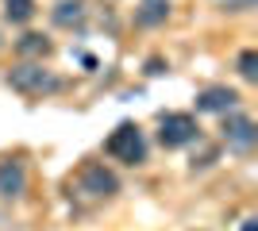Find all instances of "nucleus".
<instances>
[{
  "label": "nucleus",
  "instance_id": "ddd939ff",
  "mask_svg": "<svg viewBox=\"0 0 258 231\" xmlns=\"http://www.w3.org/2000/svg\"><path fill=\"white\" fill-rule=\"evenodd\" d=\"M243 231H258V220L250 216V220H243Z\"/></svg>",
  "mask_w": 258,
  "mask_h": 231
},
{
  "label": "nucleus",
  "instance_id": "20e7f679",
  "mask_svg": "<svg viewBox=\"0 0 258 231\" xmlns=\"http://www.w3.org/2000/svg\"><path fill=\"white\" fill-rule=\"evenodd\" d=\"M119 189V181H116V174L112 170H104L100 162H89L85 170H81V193H89V197H112Z\"/></svg>",
  "mask_w": 258,
  "mask_h": 231
},
{
  "label": "nucleus",
  "instance_id": "f03ea898",
  "mask_svg": "<svg viewBox=\"0 0 258 231\" xmlns=\"http://www.w3.org/2000/svg\"><path fill=\"white\" fill-rule=\"evenodd\" d=\"M104 150L112 154V158H119V162H127V166H139L143 158H147V139H143V131L135 123H119L116 131L108 135Z\"/></svg>",
  "mask_w": 258,
  "mask_h": 231
},
{
  "label": "nucleus",
  "instance_id": "0eeeda50",
  "mask_svg": "<svg viewBox=\"0 0 258 231\" xmlns=\"http://www.w3.org/2000/svg\"><path fill=\"white\" fill-rule=\"evenodd\" d=\"M224 139H227V146H235V150H250V146H254V123H250L247 116L231 112L224 120Z\"/></svg>",
  "mask_w": 258,
  "mask_h": 231
},
{
  "label": "nucleus",
  "instance_id": "f257e3e1",
  "mask_svg": "<svg viewBox=\"0 0 258 231\" xmlns=\"http://www.w3.org/2000/svg\"><path fill=\"white\" fill-rule=\"evenodd\" d=\"M8 85L23 97H50V93L62 89V77H54L43 62H23L8 73Z\"/></svg>",
  "mask_w": 258,
  "mask_h": 231
},
{
  "label": "nucleus",
  "instance_id": "9b49d317",
  "mask_svg": "<svg viewBox=\"0 0 258 231\" xmlns=\"http://www.w3.org/2000/svg\"><path fill=\"white\" fill-rule=\"evenodd\" d=\"M16 46H20V54H46L50 50V43H46L43 35H23Z\"/></svg>",
  "mask_w": 258,
  "mask_h": 231
},
{
  "label": "nucleus",
  "instance_id": "7ed1b4c3",
  "mask_svg": "<svg viewBox=\"0 0 258 231\" xmlns=\"http://www.w3.org/2000/svg\"><path fill=\"white\" fill-rule=\"evenodd\" d=\"M162 146H189L193 139H201V127L189 112H170V116H162V131H158Z\"/></svg>",
  "mask_w": 258,
  "mask_h": 231
},
{
  "label": "nucleus",
  "instance_id": "6e6552de",
  "mask_svg": "<svg viewBox=\"0 0 258 231\" xmlns=\"http://www.w3.org/2000/svg\"><path fill=\"white\" fill-rule=\"evenodd\" d=\"M166 16H170V0H139V8H135L139 27H158L166 23Z\"/></svg>",
  "mask_w": 258,
  "mask_h": 231
},
{
  "label": "nucleus",
  "instance_id": "1a4fd4ad",
  "mask_svg": "<svg viewBox=\"0 0 258 231\" xmlns=\"http://www.w3.org/2000/svg\"><path fill=\"white\" fill-rule=\"evenodd\" d=\"M50 20L58 27H81L85 23V0H62V4H54Z\"/></svg>",
  "mask_w": 258,
  "mask_h": 231
},
{
  "label": "nucleus",
  "instance_id": "39448f33",
  "mask_svg": "<svg viewBox=\"0 0 258 231\" xmlns=\"http://www.w3.org/2000/svg\"><path fill=\"white\" fill-rule=\"evenodd\" d=\"M235 104H239V93L235 89H227V85H212V89H205V93H197V108L201 112H235Z\"/></svg>",
  "mask_w": 258,
  "mask_h": 231
},
{
  "label": "nucleus",
  "instance_id": "423d86ee",
  "mask_svg": "<svg viewBox=\"0 0 258 231\" xmlns=\"http://www.w3.org/2000/svg\"><path fill=\"white\" fill-rule=\"evenodd\" d=\"M27 189V166L20 158H8V162H0V197L16 200Z\"/></svg>",
  "mask_w": 258,
  "mask_h": 231
},
{
  "label": "nucleus",
  "instance_id": "9d476101",
  "mask_svg": "<svg viewBox=\"0 0 258 231\" xmlns=\"http://www.w3.org/2000/svg\"><path fill=\"white\" fill-rule=\"evenodd\" d=\"M4 16L12 23H27L35 16V0H4Z\"/></svg>",
  "mask_w": 258,
  "mask_h": 231
},
{
  "label": "nucleus",
  "instance_id": "f8f14e48",
  "mask_svg": "<svg viewBox=\"0 0 258 231\" xmlns=\"http://www.w3.org/2000/svg\"><path fill=\"white\" fill-rule=\"evenodd\" d=\"M239 73H243V81H254L258 77V50H243L239 54Z\"/></svg>",
  "mask_w": 258,
  "mask_h": 231
}]
</instances>
